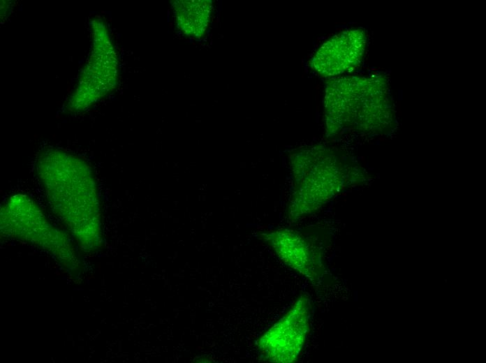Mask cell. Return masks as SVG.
Masks as SVG:
<instances>
[{
	"instance_id": "6da1fadb",
	"label": "cell",
	"mask_w": 486,
	"mask_h": 363,
	"mask_svg": "<svg viewBox=\"0 0 486 363\" xmlns=\"http://www.w3.org/2000/svg\"><path fill=\"white\" fill-rule=\"evenodd\" d=\"M36 172L54 214L84 252L102 242L98 188L90 167L81 158L58 149L42 151Z\"/></svg>"
},
{
	"instance_id": "7a4b0ae2",
	"label": "cell",
	"mask_w": 486,
	"mask_h": 363,
	"mask_svg": "<svg viewBox=\"0 0 486 363\" xmlns=\"http://www.w3.org/2000/svg\"><path fill=\"white\" fill-rule=\"evenodd\" d=\"M0 220L3 237L44 251L67 271L79 269L80 259L71 239L29 196L17 193L9 197L1 207Z\"/></svg>"
},
{
	"instance_id": "3957f363",
	"label": "cell",
	"mask_w": 486,
	"mask_h": 363,
	"mask_svg": "<svg viewBox=\"0 0 486 363\" xmlns=\"http://www.w3.org/2000/svg\"><path fill=\"white\" fill-rule=\"evenodd\" d=\"M311 316V300L302 294L288 312L258 340L263 358L278 363L296 361L306 343Z\"/></svg>"
},
{
	"instance_id": "277c9868",
	"label": "cell",
	"mask_w": 486,
	"mask_h": 363,
	"mask_svg": "<svg viewBox=\"0 0 486 363\" xmlns=\"http://www.w3.org/2000/svg\"><path fill=\"white\" fill-rule=\"evenodd\" d=\"M366 41L365 31L360 29L339 33L318 50L311 59V66L323 76L348 71L361 61Z\"/></svg>"
},
{
	"instance_id": "5b68a950",
	"label": "cell",
	"mask_w": 486,
	"mask_h": 363,
	"mask_svg": "<svg viewBox=\"0 0 486 363\" xmlns=\"http://www.w3.org/2000/svg\"><path fill=\"white\" fill-rule=\"evenodd\" d=\"M268 239L286 265L313 283L319 281L323 273L320 260L301 237L284 230L271 233Z\"/></svg>"
},
{
	"instance_id": "8992f818",
	"label": "cell",
	"mask_w": 486,
	"mask_h": 363,
	"mask_svg": "<svg viewBox=\"0 0 486 363\" xmlns=\"http://www.w3.org/2000/svg\"><path fill=\"white\" fill-rule=\"evenodd\" d=\"M212 10L209 1H176L172 4L177 28L191 37H200L205 33L211 20Z\"/></svg>"
}]
</instances>
